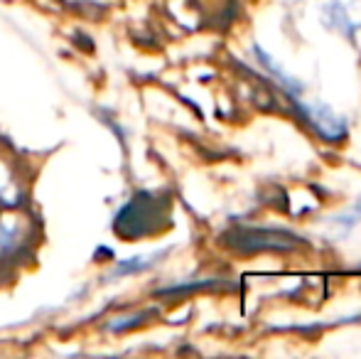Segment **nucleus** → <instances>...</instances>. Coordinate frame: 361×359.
Instances as JSON below:
<instances>
[{
  "label": "nucleus",
  "instance_id": "nucleus-3",
  "mask_svg": "<svg viewBox=\"0 0 361 359\" xmlns=\"http://www.w3.org/2000/svg\"><path fill=\"white\" fill-rule=\"evenodd\" d=\"M155 259H160V254H155V256H135V259H128V261H118L111 276H130V273H140V271L150 269V266L155 264Z\"/></svg>",
  "mask_w": 361,
  "mask_h": 359
},
{
  "label": "nucleus",
  "instance_id": "nucleus-1",
  "mask_svg": "<svg viewBox=\"0 0 361 359\" xmlns=\"http://www.w3.org/2000/svg\"><path fill=\"white\" fill-rule=\"evenodd\" d=\"M298 109L302 111L305 121L317 130V135L327 143H339V140L347 135V121L342 116L334 114L329 106L324 104H310V106H300Z\"/></svg>",
  "mask_w": 361,
  "mask_h": 359
},
{
  "label": "nucleus",
  "instance_id": "nucleus-2",
  "mask_svg": "<svg viewBox=\"0 0 361 359\" xmlns=\"http://www.w3.org/2000/svg\"><path fill=\"white\" fill-rule=\"evenodd\" d=\"M253 52H256V57L261 59V64H263V67L268 69V72H273V74H276L278 79H281V82H283V87H286V89L295 91V94H300V91L305 89L302 84L298 82V79H293V77H290V74H286V72H283V69H281V67H278V64H276V59H273L271 54H266V52H263V49L258 47V44H253Z\"/></svg>",
  "mask_w": 361,
  "mask_h": 359
},
{
  "label": "nucleus",
  "instance_id": "nucleus-4",
  "mask_svg": "<svg viewBox=\"0 0 361 359\" xmlns=\"http://www.w3.org/2000/svg\"><path fill=\"white\" fill-rule=\"evenodd\" d=\"M18 239H20V229L15 224L0 226V256L10 254V251L18 246Z\"/></svg>",
  "mask_w": 361,
  "mask_h": 359
}]
</instances>
